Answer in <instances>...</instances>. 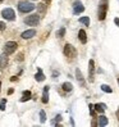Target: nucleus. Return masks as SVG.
I'll list each match as a JSON object with an SVG mask.
<instances>
[{
    "label": "nucleus",
    "instance_id": "nucleus-1",
    "mask_svg": "<svg viewBox=\"0 0 119 127\" xmlns=\"http://www.w3.org/2000/svg\"><path fill=\"white\" fill-rule=\"evenodd\" d=\"M108 8H109V0H100L99 10H97V18H99V21H104V19H105L106 13H108Z\"/></svg>",
    "mask_w": 119,
    "mask_h": 127
},
{
    "label": "nucleus",
    "instance_id": "nucleus-2",
    "mask_svg": "<svg viewBox=\"0 0 119 127\" xmlns=\"http://www.w3.org/2000/svg\"><path fill=\"white\" fill-rule=\"evenodd\" d=\"M35 9V5L29 1H19L18 3V10L21 13H29Z\"/></svg>",
    "mask_w": 119,
    "mask_h": 127
},
{
    "label": "nucleus",
    "instance_id": "nucleus-3",
    "mask_svg": "<svg viewBox=\"0 0 119 127\" xmlns=\"http://www.w3.org/2000/svg\"><path fill=\"white\" fill-rule=\"evenodd\" d=\"M24 23L27 26H37L40 23V16L39 14H31L24 18Z\"/></svg>",
    "mask_w": 119,
    "mask_h": 127
},
{
    "label": "nucleus",
    "instance_id": "nucleus-4",
    "mask_svg": "<svg viewBox=\"0 0 119 127\" xmlns=\"http://www.w3.org/2000/svg\"><path fill=\"white\" fill-rule=\"evenodd\" d=\"M17 48H18V44L16 41H8L5 44V46H4V53L6 55H10V54H13L14 51L17 50Z\"/></svg>",
    "mask_w": 119,
    "mask_h": 127
},
{
    "label": "nucleus",
    "instance_id": "nucleus-5",
    "mask_svg": "<svg viewBox=\"0 0 119 127\" xmlns=\"http://www.w3.org/2000/svg\"><path fill=\"white\" fill-rule=\"evenodd\" d=\"M64 55L65 57H68V58H74L77 55V50L76 48H74L73 45H71V44H65V46H64Z\"/></svg>",
    "mask_w": 119,
    "mask_h": 127
},
{
    "label": "nucleus",
    "instance_id": "nucleus-6",
    "mask_svg": "<svg viewBox=\"0 0 119 127\" xmlns=\"http://www.w3.org/2000/svg\"><path fill=\"white\" fill-rule=\"evenodd\" d=\"M1 16L3 18H5L6 21H14L16 19V13H14V10L12 8H6L1 12Z\"/></svg>",
    "mask_w": 119,
    "mask_h": 127
},
{
    "label": "nucleus",
    "instance_id": "nucleus-7",
    "mask_svg": "<svg viewBox=\"0 0 119 127\" xmlns=\"http://www.w3.org/2000/svg\"><path fill=\"white\" fill-rule=\"evenodd\" d=\"M85 10V6L82 4V1L81 0H76V1L73 3V13L74 14H79V13H82Z\"/></svg>",
    "mask_w": 119,
    "mask_h": 127
},
{
    "label": "nucleus",
    "instance_id": "nucleus-8",
    "mask_svg": "<svg viewBox=\"0 0 119 127\" xmlns=\"http://www.w3.org/2000/svg\"><path fill=\"white\" fill-rule=\"evenodd\" d=\"M94 74H95V62L94 59H90L88 62V81L94 82Z\"/></svg>",
    "mask_w": 119,
    "mask_h": 127
},
{
    "label": "nucleus",
    "instance_id": "nucleus-9",
    "mask_svg": "<svg viewBox=\"0 0 119 127\" xmlns=\"http://www.w3.org/2000/svg\"><path fill=\"white\" fill-rule=\"evenodd\" d=\"M35 35H36V30H27V31L22 32L21 37L24 40H28V39H31V37H33Z\"/></svg>",
    "mask_w": 119,
    "mask_h": 127
},
{
    "label": "nucleus",
    "instance_id": "nucleus-10",
    "mask_svg": "<svg viewBox=\"0 0 119 127\" xmlns=\"http://www.w3.org/2000/svg\"><path fill=\"white\" fill-rule=\"evenodd\" d=\"M76 78H77V81L79 82V85L82 86V87H85L86 86V82H85V80H83V76H82V72H81V69H76Z\"/></svg>",
    "mask_w": 119,
    "mask_h": 127
},
{
    "label": "nucleus",
    "instance_id": "nucleus-11",
    "mask_svg": "<svg viewBox=\"0 0 119 127\" xmlns=\"http://www.w3.org/2000/svg\"><path fill=\"white\" fill-rule=\"evenodd\" d=\"M94 108H95L96 112H97V113H100V114H102L106 110V105H105L104 103H97V104H95Z\"/></svg>",
    "mask_w": 119,
    "mask_h": 127
},
{
    "label": "nucleus",
    "instance_id": "nucleus-12",
    "mask_svg": "<svg viewBox=\"0 0 119 127\" xmlns=\"http://www.w3.org/2000/svg\"><path fill=\"white\" fill-rule=\"evenodd\" d=\"M8 65V55L5 53L0 55V68H5Z\"/></svg>",
    "mask_w": 119,
    "mask_h": 127
},
{
    "label": "nucleus",
    "instance_id": "nucleus-13",
    "mask_svg": "<svg viewBox=\"0 0 119 127\" xmlns=\"http://www.w3.org/2000/svg\"><path fill=\"white\" fill-rule=\"evenodd\" d=\"M49 86H45L44 87V91H42V103L46 104L49 101Z\"/></svg>",
    "mask_w": 119,
    "mask_h": 127
},
{
    "label": "nucleus",
    "instance_id": "nucleus-14",
    "mask_svg": "<svg viewBox=\"0 0 119 127\" xmlns=\"http://www.w3.org/2000/svg\"><path fill=\"white\" fill-rule=\"evenodd\" d=\"M35 80H36L37 82H41V81H44V80H45V74L42 73L41 68H39V69H37V73L35 74Z\"/></svg>",
    "mask_w": 119,
    "mask_h": 127
},
{
    "label": "nucleus",
    "instance_id": "nucleus-15",
    "mask_svg": "<svg viewBox=\"0 0 119 127\" xmlns=\"http://www.w3.org/2000/svg\"><path fill=\"white\" fill-rule=\"evenodd\" d=\"M78 37H79V40H81V42H82V44H86V42H87V35H86L85 30H79Z\"/></svg>",
    "mask_w": 119,
    "mask_h": 127
},
{
    "label": "nucleus",
    "instance_id": "nucleus-16",
    "mask_svg": "<svg viewBox=\"0 0 119 127\" xmlns=\"http://www.w3.org/2000/svg\"><path fill=\"white\" fill-rule=\"evenodd\" d=\"M31 96H32L31 91H28V90H26V91H23V94H22V98H21V101H22V103H23V101H27V100H29V99H31Z\"/></svg>",
    "mask_w": 119,
    "mask_h": 127
},
{
    "label": "nucleus",
    "instance_id": "nucleus-17",
    "mask_svg": "<svg viewBox=\"0 0 119 127\" xmlns=\"http://www.w3.org/2000/svg\"><path fill=\"white\" fill-rule=\"evenodd\" d=\"M108 125V118L105 116H100L99 117V122H97V126L100 127H105Z\"/></svg>",
    "mask_w": 119,
    "mask_h": 127
},
{
    "label": "nucleus",
    "instance_id": "nucleus-18",
    "mask_svg": "<svg viewBox=\"0 0 119 127\" xmlns=\"http://www.w3.org/2000/svg\"><path fill=\"white\" fill-rule=\"evenodd\" d=\"M62 87H63V90L67 91V93H69V91L73 90V85L71 84V82H64V84L62 85Z\"/></svg>",
    "mask_w": 119,
    "mask_h": 127
},
{
    "label": "nucleus",
    "instance_id": "nucleus-19",
    "mask_svg": "<svg viewBox=\"0 0 119 127\" xmlns=\"http://www.w3.org/2000/svg\"><path fill=\"white\" fill-rule=\"evenodd\" d=\"M64 35H65V28H64V27L59 28L58 31H56V36L59 37V39H62V37H64Z\"/></svg>",
    "mask_w": 119,
    "mask_h": 127
},
{
    "label": "nucleus",
    "instance_id": "nucleus-20",
    "mask_svg": "<svg viewBox=\"0 0 119 127\" xmlns=\"http://www.w3.org/2000/svg\"><path fill=\"white\" fill-rule=\"evenodd\" d=\"M101 90L104 93H108V94H111L113 93V90H111V87L109 85H101Z\"/></svg>",
    "mask_w": 119,
    "mask_h": 127
},
{
    "label": "nucleus",
    "instance_id": "nucleus-21",
    "mask_svg": "<svg viewBox=\"0 0 119 127\" xmlns=\"http://www.w3.org/2000/svg\"><path fill=\"white\" fill-rule=\"evenodd\" d=\"M78 21H79V23H83V25H86V26L90 25V18H88V17H81Z\"/></svg>",
    "mask_w": 119,
    "mask_h": 127
},
{
    "label": "nucleus",
    "instance_id": "nucleus-22",
    "mask_svg": "<svg viewBox=\"0 0 119 127\" xmlns=\"http://www.w3.org/2000/svg\"><path fill=\"white\" fill-rule=\"evenodd\" d=\"M40 121H41V123H44V122L46 121V113L44 110L40 112Z\"/></svg>",
    "mask_w": 119,
    "mask_h": 127
},
{
    "label": "nucleus",
    "instance_id": "nucleus-23",
    "mask_svg": "<svg viewBox=\"0 0 119 127\" xmlns=\"http://www.w3.org/2000/svg\"><path fill=\"white\" fill-rule=\"evenodd\" d=\"M5 104H6V99H3L0 101V110H5Z\"/></svg>",
    "mask_w": 119,
    "mask_h": 127
},
{
    "label": "nucleus",
    "instance_id": "nucleus-24",
    "mask_svg": "<svg viewBox=\"0 0 119 127\" xmlns=\"http://www.w3.org/2000/svg\"><path fill=\"white\" fill-rule=\"evenodd\" d=\"M62 121V116L59 114V116H56L55 117V121H53V123H56V122H60Z\"/></svg>",
    "mask_w": 119,
    "mask_h": 127
},
{
    "label": "nucleus",
    "instance_id": "nucleus-25",
    "mask_svg": "<svg viewBox=\"0 0 119 127\" xmlns=\"http://www.w3.org/2000/svg\"><path fill=\"white\" fill-rule=\"evenodd\" d=\"M5 27H6V25L4 23V22H0V31H4Z\"/></svg>",
    "mask_w": 119,
    "mask_h": 127
},
{
    "label": "nucleus",
    "instance_id": "nucleus-26",
    "mask_svg": "<svg viewBox=\"0 0 119 127\" xmlns=\"http://www.w3.org/2000/svg\"><path fill=\"white\" fill-rule=\"evenodd\" d=\"M88 108H90V112H91V116H95V112H94V105H92V104H90V105H88Z\"/></svg>",
    "mask_w": 119,
    "mask_h": 127
},
{
    "label": "nucleus",
    "instance_id": "nucleus-27",
    "mask_svg": "<svg viewBox=\"0 0 119 127\" xmlns=\"http://www.w3.org/2000/svg\"><path fill=\"white\" fill-rule=\"evenodd\" d=\"M114 23L119 27V18H114Z\"/></svg>",
    "mask_w": 119,
    "mask_h": 127
},
{
    "label": "nucleus",
    "instance_id": "nucleus-28",
    "mask_svg": "<svg viewBox=\"0 0 119 127\" xmlns=\"http://www.w3.org/2000/svg\"><path fill=\"white\" fill-rule=\"evenodd\" d=\"M117 116H118V118H119V109L117 110Z\"/></svg>",
    "mask_w": 119,
    "mask_h": 127
},
{
    "label": "nucleus",
    "instance_id": "nucleus-29",
    "mask_svg": "<svg viewBox=\"0 0 119 127\" xmlns=\"http://www.w3.org/2000/svg\"><path fill=\"white\" fill-rule=\"evenodd\" d=\"M0 89H1V82H0Z\"/></svg>",
    "mask_w": 119,
    "mask_h": 127
},
{
    "label": "nucleus",
    "instance_id": "nucleus-30",
    "mask_svg": "<svg viewBox=\"0 0 119 127\" xmlns=\"http://www.w3.org/2000/svg\"><path fill=\"white\" fill-rule=\"evenodd\" d=\"M118 84H119V78H118Z\"/></svg>",
    "mask_w": 119,
    "mask_h": 127
},
{
    "label": "nucleus",
    "instance_id": "nucleus-31",
    "mask_svg": "<svg viewBox=\"0 0 119 127\" xmlns=\"http://www.w3.org/2000/svg\"><path fill=\"white\" fill-rule=\"evenodd\" d=\"M0 1H3V0H0Z\"/></svg>",
    "mask_w": 119,
    "mask_h": 127
}]
</instances>
